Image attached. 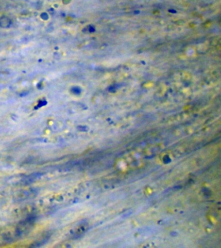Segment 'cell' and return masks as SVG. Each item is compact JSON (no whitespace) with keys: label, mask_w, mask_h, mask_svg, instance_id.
Instances as JSON below:
<instances>
[{"label":"cell","mask_w":221,"mask_h":248,"mask_svg":"<svg viewBox=\"0 0 221 248\" xmlns=\"http://www.w3.org/2000/svg\"><path fill=\"white\" fill-rule=\"evenodd\" d=\"M36 217L31 215L27 217L25 220L22 221L17 226L16 230L17 236L19 238L27 235L34 228L35 224Z\"/></svg>","instance_id":"obj_1"},{"label":"cell","mask_w":221,"mask_h":248,"mask_svg":"<svg viewBox=\"0 0 221 248\" xmlns=\"http://www.w3.org/2000/svg\"><path fill=\"white\" fill-rule=\"evenodd\" d=\"M42 175H43V173H42V172H34V173L25 176L24 179L22 180V182L23 184H25V185H26V184L28 185V184L35 182V180H38V178L41 177Z\"/></svg>","instance_id":"obj_2"},{"label":"cell","mask_w":221,"mask_h":248,"mask_svg":"<svg viewBox=\"0 0 221 248\" xmlns=\"http://www.w3.org/2000/svg\"><path fill=\"white\" fill-rule=\"evenodd\" d=\"M51 233H50L49 232L46 234H44L43 236L40 239L37 240V241L34 242L33 245L31 246V247L33 248H38L41 247V246L44 245L48 242V240L50 239L51 237Z\"/></svg>","instance_id":"obj_3"}]
</instances>
